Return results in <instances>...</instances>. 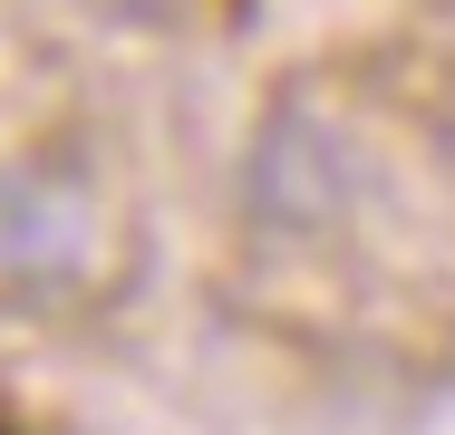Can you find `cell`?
<instances>
[{
  "instance_id": "6da1fadb",
  "label": "cell",
  "mask_w": 455,
  "mask_h": 435,
  "mask_svg": "<svg viewBox=\"0 0 455 435\" xmlns=\"http://www.w3.org/2000/svg\"><path fill=\"white\" fill-rule=\"evenodd\" d=\"M126 271V223L97 174L0 165V310H97Z\"/></svg>"
},
{
  "instance_id": "7a4b0ae2",
  "label": "cell",
  "mask_w": 455,
  "mask_h": 435,
  "mask_svg": "<svg viewBox=\"0 0 455 435\" xmlns=\"http://www.w3.org/2000/svg\"><path fill=\"white\" fill-rule=\"evenodd\" d=\"M243 203L272 242H320L349 223L359 203V136L349 116L320 97V87H281L262 136H252V174H243Z\"/></svg>"
}]
</instances>
